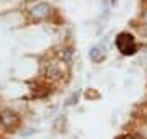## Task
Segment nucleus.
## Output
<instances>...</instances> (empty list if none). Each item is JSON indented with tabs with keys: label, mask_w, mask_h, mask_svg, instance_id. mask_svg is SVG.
Wrapping results in <instances>:
<instances>
[{
	"label": "nucleus",
	"mask_w": 147,
	"mask_h": 139,
	"mask_svg": "<svg viewBox=\"0 0 147 139\" xmlns=\"http://www.w3.org/2000/svg\"><path fill=\"white\" fill-rule=\"evenodd\" d=\"M142 20H144V23L147 25V11H146V15H144V18H142Z\"/></svg>",
	"instance_id": "9d476101"
},
{
	"label": "nucleus",
	"mask_w": 147,
	"mask_h": 139,
	"mask_svg": "<svg viewBox=\"0 0 147 139\" xmlns=\"http://www.w3.org/2000/svg\"><path fill=\"white\" fill-rule=\"evenodd\" d=\"M115 46H116V49L119 51V54H123V56H134V54H137V51H139V46H137V43H136V38L127 31H121V33L116 34Z\"/></svg>",
	"instance_id": "f257e3e1"
},
{
	"label": "nucleus",
	"mask_w": 147,
	"mask_h": 139,
	"mask_svg": "<svg viewBox=\"0 0 147 139\" xmlns=\"http://www.w3.org/2000/svg\"><path fill=\"white\" fill-rule=\"evenodd\" d=\"M79 98H80V92H74L72 95L67 98V102H65V105L67 107H72V105H77L79 103Z\"/></svg>",
	"instance_id": "0eeeda50"
},
{
	"label": "nucleus",
	"mask_w": 147,
	"mask_h": 139,
	"mask_svg": "<svg viewBox=\"0 0 147 139\" xmlns=\"http://www.w3.org/2000/svg\"><path fill=\"white\" fill-rule=\"evenodd\" d=\"M30 15L36 20H44L51 15V7L47 5L46 2H38L30 8Z\"/></svg>",
	"instance_id": "20e7f679"
},
{
	"label": "nucleus",
	"mask_w": 147,
	"mask_h": 139,
	"mask_svg": "<svg viewBox=\"0 0 147 139\" xmlns=\"http://www.w3.org/2000/svg\"><path fill=\"white\" fill-rule=\"evenodd\" d=\"M20 124V116L11 110L0 111V128L3 129H15Z\"/></svg>",
	"instance_id": "f03ea898"
},
{
	"label": "nucleus",
	"mask_w": 147,
	"mask_h": 139,
	"mask_svg": "<svg viewBox=\"0 0 147 139\" xmlns=\"http://www.w3.org/2000/svg\"><path fill=\"white\" fill-rule=\"evenodd\" d=\"M36 133V129H33V128H28L25 129V131H21V136H31V134Z\"/></svg>",
	"instance_id": "1a4fd4ad"
},
{
	"label": "nucleus",
	"mask_w": 147,
	"mask_h": 139,
	"mask_svg": "<svg viewBox=\"0 0 147 139\" xmlns=\"http://www.w3.org/2000/svg\"><path fill=\"white\" fill-rule=\"evenodd\" d=\"M88 56H90V59H92L93 62H101V61H105V57H106L105 46H101V44L93 46V48L88 51Z\"/></svg>",
	"instance_id": "39448f33"
},
{
	"label": "nucleus",
	"mask_w": 147,
	"mask_h": 139,
	"mask_svg": "<svg viewBox=\"0 0 147 139\" xmlns=\"http://www.w3.org/2000/svg\"><path fill=\"white\" fill-rule=\"evenodd\" d=\"M118 139H144V136H141L139 133H126Z\"/></svg>",
	"instance_id": "6e6552de"
},
{
	"label": "nucleus",
	"mask_w": 147,
	"mask_h": 139,
	"mask_svg": "<svg viewBox=\"0 0 147 139\" xmlns=\"http://www.w3.org/2000/svg\"><path fill=\"white\" fill-rule=\"evenodd\" d=\"M42 74L49 80H59V79H62L64 70H62V65L59 62H47V64H44Z\"/></svg>",
	"instance_id": "7ed1b4c3"
},
{
	"label": "nucleus",
	"mask_w": 147,
	"mask_h": 139,
	"mask_svg": "<svg viewBox=\"0 0 147 139\" xmlns=\"http://www.w3.org/2000/svg\"><path fill=\"white\" fill-rule=\"evenodd\" d=\"M59 59L62 61L64 64H70L74 59V49L72 48H62L59 51Z\"/></svg>",
	"instance_id": "423d86ee"
},
{
	"label": "nucleus",
	"mask_w": 147,
	"mask_h": 139,
	"mask_svg": "<svg viewBox=\"0 0 147 139\" xmlns=\"http://www.w3.org/2000/svg\"><path fill=\"white\" fill-rule=\"evenodd\" d=\"M144 34H146V38H147V26H146V30H144Z\"/></svg>",
	"instance_id": "9b49d317"
}]
</instances>
